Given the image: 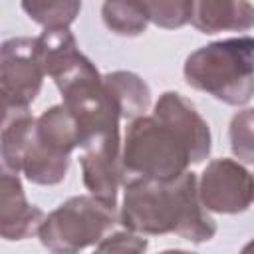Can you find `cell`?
Wrapping results in <instances>:
<instances>
[{"label": "cell", "mask_w": 254, "mask_h": 254, "mask_svg": "<svg viewBox=\"0 0 254 254\" xmlns=\"http://www.w3.org/2000/svg\"><path fill=\"white\" fill-rule=\"evenodd\" d=\"M119 224L145 236L177 234L192 244L214 238L216 222L198 196V177L192 171L173 181L127 177Z\"/></svg>", "instance_id": "6da1fadb"}, {"label": "cell", "mask_w": 254, "mask_h": 254, "mask_svg": "<svg viewBox=\"0 0 254 254\" xmlns=\"http://www.w3.org/2000/svg\"><path fill=\"white\" fill-rule=\"evenodd\" d=\"M34 137L44 149L64 157H69L71 151L81 143L79 125L64 103L52 105L40 117H36Z\"/></svg>", "instance_id": "8fae6325"}, {"label": "cell", "mask_w": 254, "mask_h": 254, "mask_svg": "<svg viewBox=\"0 0 254 254\" xmlns=\"http://www.w3.org/2000/svg\"><path fill=\"white\" fill-rule=\"evenodd\" d=\"M252 250H254V238H252L248 244H244V246H242V252H252Z\"/></svg>", "instance_id": "d6986e66"}, {"label": "cell", "mask_w": 254, "mask_h": 254, "mask_svg": "<svg viewBox=\"0 0 254 254\" xmlns=\"http://www.w3.org/2000/svg\"><path fill=\"white\" fill-rule=\"evenodd\" d=\"M185 81L232 107L254 97V36L216 40L190 52L183 65Z\"/></svg>", "instance_id": "7a4b0ae2"}, {"label": "cell", "mask_w": 254, "mask_h": 254, "mask_svg": "<svg viewBox=\"0 0 254 254\" xmlns=\"http://www.w3.org/2000/svg\"><path fill=\"white\" fill-rule=\"evenodd\" d=\"M101 20L111 34L121 38H137L145 34L151 22L141 0H103Z\"/></svg>", "instance_id": "5bb4252c"}, {"label": "cell", "mask_w": 254, "mask_h": 254, "mask_svg": "<svg viewBox=\"0 0 254 254\" xmlns=\"http://www.w3.org/2000/svg\"><path fill=\"white\" fill-rule=\"evenodd\" d=\"M103 81L111 97L115 99L123 119L131 121L141 115H147L151 107V87L141 75H137L135 71L117 69L105 73Z\"/></svg>", "instance_id": "7c38bea8"}, {"label": "cell", "mask_w": 254, "mask_h": 254, "mask_svg": "<svg viewBox=\"0 0 254 254\" xmlns=\"http://www.w3.org/2000/svg\"><path fill=\"white\" fill-rule=\"evenodd\" d=\"M117 222V208L101 202L93 194H77L46 214L38 238L50 252L73 254L97 246Z\"/></svg>", "instance_id": "277c9868"}, {"label": "cell", "mask_w": 254, "mask_h": 254, "mask_svg": "<svg viewBox=\"0 0 254 254\" xmlns=\"http://www.w3.org/2000/svg\"><path fill=\"white\" fill-rule=\"evenodd\" d=\"M34 129H36V117L30 113V109L4 113L2 139H0L2 169L20 173L22 157L34 135Z\"/></svg>", "instance_id": "4fadbf2b"}, {"label": "cell", "mask_w": 254, "mask_h": 254, "mask_svg": "<svg viewBox=\"0 0 254 254\" xmlns=\"http://www.w3.org/2000/svg\"><path fill=\"white\" fill-rule=\"evenodd\" d=\"M252 175H254V173H252Z\"/></svg>", "instance_id": "ffe728a7"}, {"label": "cell", "mask_w": 254, "mask_h": 254, "mask_svg": "<svg viewBox=\"0 0 254 254\" xmlns=\"http://www.w3.org/2000/svg\"><path fill=\"white\" fill-rule=\"evenodd\" d=\"M153 115L173 125L189 143L192 153V165L202 163L212 149L210 127L196 107L179 91H165L153 105Z\"/></svg>", "instance_id": "ba28073f"}, {"label": "cell", "mask_w": 254, "mask_h": 254, "mask_svg": "<svg viewBox=\"0 0 254 254\" xmlns=\"http://www.w3.org/2000/svg\"><path fill=\"white\" fill-rule=\"evenodd\" d=\"M95 248L99 252H145L149 248V242L145 234L125 228V230L109 232Z\"/></svg>", "instance_id": "ac0fdd59"}, {"label": "cell", "mask_w": 254, "mask_h": 254, "mask_svg": "<svg viewBox=\"0 0 254 254\" xmlns=\"http://www.w3.org/2000/svg\"><path fill=\"white\" fill-rule=\"evenodd\" d=\"M198 196L208 212L240 214L254 202V175L236 159H212L198 177Z\"/></svg>", "instance_id": "8992f818"}, {"label": "cell", "mask_w": 254, "mask_h": 254, "mask_svg": "<svg viewBox=\"0 0 254 254\" xmlns=\"http://www.w3.org/2000/svg\"><path fill=\"white\" fill-rule=\"evenodd\" d=\"M190 24L208 36L248 32L254 28V4L248 0H192Z\"/></svg>", "instance_id": "30bf717a"}, {"label": "cell", "mask_w": 254, "mask_h": 254, "mask_svg": "<svg viewBox=\"0 0 254 254\" xmlns=\"http://www.w3.org/2000/svg\"><path fill=\"white\" fill-rule=\"evenodd\" d=\"M46 214L30 204L20 181V173L2 169L0 177V234L4 240H24L38 234Z\"/></svg>", "instance_id": "9c48e42d"}, {"label": "cell", "mask_w": 254, "mask_h": 254, "mask_svg": "<svg viewBox=\"0 0 254 254\" xmlns=\"http://www.w3.org/2000/svg\"><path fill=\"white\" fill-rule=\"evenodd\" d=\"M228 141L232 155L244 163L254 165V107L236 111L228 125Z\"/></svg>", "instance_id": "e0dca14e"}, {"label": "cell", "mask_w": 254, "mask_h": 254, "mask_svg": "<svg viewBox=\"0 0 254 254\" xmlns=\"http://www.w3.org/2000/svg\"><path fill=\"white\" fill-rule=\"evenodd\" d=\"M121 163L125 179L173 181L189 171L192 153L173 125L151 113L129 121L121 147Z\"/></svg>", "instance_id": "3957f363"}, {"label": "cell", "mask_w": 254, "mask_h": 254, "mask_svg": "<svg viewBox=\"0 0 254 254\" xmlns=\"http://www.w3.org/2000/svg\"><path fill=\"white\" fill-rule=\"evenodd\" d=\"M121 139L119 133L103 135L81 147V175L83 185L101 202L117 208L119 187L123 185V163H121Z\"/></svg>", "instance_id": "52a82bcc"}, {"label": "cell", "mask_w": 254, "mask_h": 254, "mask_svg": "<svg viewBox=\"0 0 254 254\" xmlns=\"http://www.w3.org/2000/svg\"><path fill=\"white\" fill-rule=\"evenodd\" d=\"M20 4L42 28H69L81 12V0H20Z\"/></svg>", "instance_id": "9a60e30c"}, {"label": "cell", "mask_w": 254, "mask_h": 254, "mask_svg": "<svg viewBox=\"0 0 254 254\" xmlns=\"http://www.w3.org/2000/svg\"><path fill=\"white\" fill-rule=\"evenodd\" d=\"M36 38H8L0 48L2 113L30 109L44 83Z\"/></svg>", "instance_id": "5b68a950"}, {"label": "cell", "mask_w": 254, "mask_h": 254, "mask_svg": "<svg viewBox=\"0 0 254 254\" xmlns=\"http://www.w3.org/2000/svg\"><path fill=\"white\" fill-rule=\"evenodd\" d=\"M151 24L163 30H179L190 24L192 0H141Z\"/></svg>", "instance_id": "2e32d148"}]
</instances>
